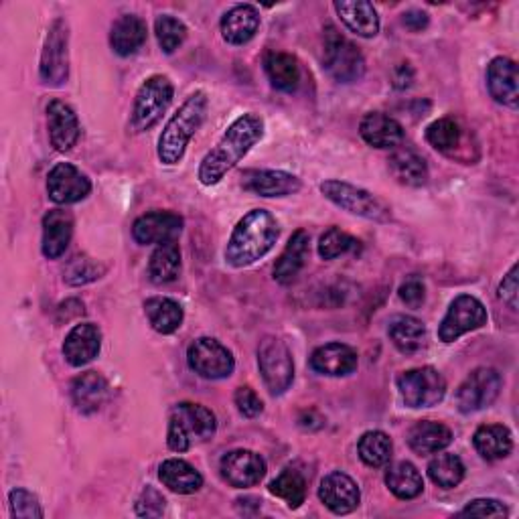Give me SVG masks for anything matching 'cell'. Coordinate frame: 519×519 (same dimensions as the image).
Returning <instances> with one entry per match:
<instances>
[{
    "instance_id": "obj_1",
    "label": "cell",
    "mask_w": 519,
    "mask_h": 519,
    "mask_svg": "<svg viewBox=\"0 0 519 519\" xmlns=\"http://www.w3.org/2000/svg\"><path fill=\"white\" fill-rule=\"evenodd\" d=\"M264 136V120L248 112L232 122L219 142L205 155L199 165V181L205 187L217 185L224 179Z\"/></svg>"
},
{
    "instance_id": "obj_2",
    "label": "cell",
    "mask_w": 519,
    "mask_h": 519,
    "mask_svg": "<svg viewBox=\"0 0 519 519\" xmlns=\"http://www.w3.org/2000/svg\"><path fill=\"white\" fill-rule=\"evenodd\" d=\"M280 236L278 221L266 209H252L234 228L226 246V262L234 268H246L262 260Z\"/></svg>"
},
{
    "instance_id": "obj_3",
    "label": "cell",
    "mask_w": 519,
    "mask_h": 519,
    "mask_svg": "<svg viewBox=\"0 0 519 519\" xmlns=\"http://www.w3.org/2000/svg\"><path fill=\"white\" fill-rule=\"evenodd\" d=\"M207 108H209L207 94L197 90L171 116V120L167 122L165 130L159 138V151L157 153H159V161L163 165L171 167V165L181 163V159L185 157L189 140L193 138V134L205 122Z\"/></svg>"
},
{
    "instance_id": "obj_4",
    "label": "cell",
    "mask_w": 519,
    "mask_h": 519,
    "mask_svg": "<svg viewBox=\"0 0 519 519\" xmlns=\"http://www.w3.org/2000/svg\"><path fill=\"white\" fill-rule=\"evenodd\" d=\"M217 430L215 414L201 406L191 402H181L173 408L169 418V432H167V444L175 453H185L191 449L193 442L209 440Z\"/></svg>"
},
{
    "instance_id": "obj_5",
    "label": "cell",
    "mask_w": 519,
    "mask_h": 519,
    "mask_svg": "<svg viewBox=\"0 0 519 519\" xmlns=\"http://www.w3.org/2000/svg\"><path fill=\"white\" fill-rule=\"evenodd\" d=\"M325 69L341 84H353L365 73V59L359 47L331 25L325 29Z\"/></svg>"
},
{
    "instance_id": "obj_6",
    "label": "cell",
    "mask_w": 519,
    "mask_h": 519,
    "mask_svg": "<svg viewBox=\"0 0 519 519\" xmlns=\"http://www.w3.org/2000/svg\"><path fill=\"white\" fill-rule=\"evenodd\" d=\"M321 193L337 207L353 215L365 217L369 221H380V224H384V221H390L392 217V211L384 201H380L374 193L355 187L351 183L331 179L321 185Z\"/></svg>"
},
{
    "instance_id": "obj_7",
    "label": "cell",
    "mask_w": 519,
    "mask_h": 519,
    "mask_svg": "<svg viewBox=\"0 0 519 519\" xmlns=\"http://www.w3.org/2000/svg\"><path fill=\"white\" fill-rule=\"evenodd\" d=\"M173 84L167 76L148 78L134 98L132 128L136 132L151 130L173 102Z\"/></svg>"
},
{
    "instance_id": "obj_8",
    "label": "cell",
    "mask_w": 519,
    "mask_h": 519,
    "mask_svg": "<svg viewBox=\"0 0 519 519\" xmlns=\"http://www.w3.org/2000/svg\"><path fill=\"white\" fill-rule=\"evenodd\" d=\"M396 384L408 408H432L447 394V382L430 365L408 369L398 376Z\"/></svg>"
},
{
    "instance_id": "obj_9",
    "label": "cell",
    "mask_w": 519,
    "mask_h": 519,
    "mask_svg": "<svg viewBox=\"0 0 519 519\" xmlns=\"http://www.w3.org/2000/svg\"><path fill=\"white\" fill-rule=\"evenodd\" d=\"M258 367L272 396L284 394L294 380L292 353L278 337H264L258 347Z\"/></svg>"
},
{
    "instance_id": "obj_10",
    "label": "cell",
    "mask_w": 519,
    "mask_h": 519,
    "mask_svg": "<svg viewBox=\"0 0 519 519\" xmlns=\"http://www.w3.org/2000/svg\"><path fill=\"white\" fill-rule=\"evenodd\" d=\"M187 361L193 372L205 380H226L236 369L232 351L211 337L195 339L189 345Z\"/></svg>"
},
{
    "instance_id": "obj_11",
    "label": "cell",
    "mask_w": 519,
    "mask_h": 519,
    "mask_svg": "<svg viewBox=\"0 0 519 519\" xmlns=\"http://www.w3.org/2000/svg\"><path fill=\"white\" fill-rule=\"evenodd\" d=\"M69 33L67 23L63 19H55L47 31L39 76L45 86L61 88L69 76Z\"/></svg>"
},
{
    "instance_id": "obj_12",
    "label": "cell",
    "mask_w": 519,
    "mask_h": 519,
    "mask_svg": "<svg viewBox=\"0 0 519 519\" xmlns=\"http://www.w3.org/2000/svg\"><path fill=\"white\" fill-rule=\"evenodd\" d=\"M487 319V311L479 299L471 294H461L451 303L447 315H444L438 327V339L442 343H453L459 337L485 327Z\"/></svg>"
},
{
    "instance_id": "obj_13",
    "label": "cell",
    "mask_w": 519,
    "mask_h": 519,
    "mask_svg": "<svg viewBox=\"0 0 519 519\" xmlns=\"http://www.w3.org/2000/svg\"><path fill=\"white\" fill-rule=\"evenodd\" d=\"M501 392V376L493 367H477L459 386L455 402L463 414H475L489 408Z\"/></svg>"
},
{
    "instance_id": "obj_14",
    "label": "cell",
    "mask_w": 519,
    "mask_h": 519,
    "mask_svg": "<svg viewBox=\"0 0 519 519\" xmlns=\"http://www.w3.org/2000/svg\"><path fill=\"white\" fill-rule=\"evenodd\" d=\"M183 232V217L173 211H151L140 215L132 226V238L140 246L177 242Z\"/></svg>"
},
{
    "instance_id": "obj_15",
    "label": "cell",
    "mask_w": 519,
    "mask_h": 519,
    "mask_svg": "<svg viewBox=\"0 0 519 519\" xmlns=\"http://www.w3.org/2000/svg\"><path fill=\"white\" fill-rule=\"evenodd\" d=\"M47 193L53 203L71 205L92 193V183L76 165L57 163L47 175Z\"/></svg>"
},
{
    "instance_id": "obj_16",
    "label": "cell",
    "mask_w": 519,
    "mask_h": 519,
    "mask_svg": "<svg viewBox=\"0 0 519 519\" xmlns=\"http://www.w3.org/2000/svg\"><path fill=\"white\" fill-rule=\"evenodd\" d=\"M219 469H221V477H224L232 487L246 489L258 485L264 479L266 461L254 451L238 449L221 459Z\"/></svg>"
},
{
    "instance_id": "obj_17",
    "label": "cell",
    "mask_w": 519,
    "mask_h": 519,
    "mask_svg": "<svg viewBox=\"0 0 519 519\" xmlns=\"http://www.w3.org/2000/svg\"><path fill=\"white\" fill-rule=\"evenodd\" d=\"M319 499L335 515H347L359 507L361 491L349 475L341 471H333L321 481Z\"/></svg>"
},
{
    "instance_id": "obj_18",
    "label": "cell",
    "mask_w": 519,
    "mask_h": 519,
    "mask_svg": "<svg viewBox=\"0 0 519 519\" xmlns=\"http://www.w3.org/2000/svg\"><path fill=\"white\" fill-rule=\"evenodd\" d=\"M487 88L495 102L517 108L519 104V73L509 57H495L487 67Z\"/></svg>"
},
{
    "instance_id": "obj_19",
    "label": "cell",
    "mask_w": 519,
    "mask_h": 519,
    "mask_svg": "<svg viewBox=\"0 0 519 519\" xmlns=\"http://www.w3.org/2000/svg\"><path fill=\"white\" fill-rule=\"evenodd\" d=\"M47 124H49V140L51 146L59 153L71 151L80 140V120L65 102L53 100L47 106Z\"/></svg>"
},
{
    "instance_id": "obj_20",
    "label": "cell",
    "mask_w": 519,
    "mask_h": 519,
    "mask_svg": "<svg viewBox=\"0 0 519 519\" xmlns=\"http://www.w3.org/2000/svg\"><path fill=\"white\" fill-rule=\"evenodd\" d=\"M102 349V333L94 323L73 327L63 341V357L73 367H84L98 357Z\"/></svg>"
},
{
    "instance_id": "obj_21",
    "label": "cell",
    "mask_w": 519,
    "mask_h": 519,
    "mask_svg": "<svg viewBox=\"0 0 519 519\" xmlns=\"http://www.w3.org/2000/svg\"><path fill=\"white\" fill-rule=\"evenodd\" d=\"M359 357L353 347L345 343H327L313 351L311 367L321 376L343 378L353 374L357 369Z\"/></svg>"
},
{
    "instance_id": "obj_22",
    "label": "cell",
    "mask_w": 519,
    "mask_h": 519,
    "mask_svg": "<svg viewBox=\"0 0 519 519\" xmlns=\"http://www.w3.org/2000/svg\"><path fill=\"white\" fill-rule=\"evenodd\" d=\"M242 187L260 197H288L299 193L303 183L286 171H246Z\"/></svg>"
},
{
    "instance_id": "obj_23",
    "label": "cell",
    "mask_w": 519,
    "mask_h": 519,
    "mask_svg": "<svg viewBox=\"0 0 519 519\" xmlns=\"http://www.w3.org/2000/svg\"><path fill=\"white\" fill-rule=\"evenodd\" d=\"M361 138L374 148H398L404 142V128L402 124L382 112H369L363 116L359 124Z\"/></svg>"
},
{
    "instance_id": "obj_24",
    "label": "cell",
    "mask_w": 519,
    "mask_h": 519,
    "mask_svg": "<svg viewBox=\"0 0 519 519\" xmlns=\"http://www.w3.org/2000/svg\"><path fill=\"white\" fill-rule=\"evenodd\" d=\"M333 7L343 25L357 37L372 39L380 33V17L372 3H365V0H337Z\"/></svg>"
},
{
    "instance_id": "obj_25",
    "label": "cell",
    "mask_w": 519,
    "mask_h": 519,
    "mask_svg": "<svg viewBox=\"0 0 519 519\" xmlns=\"http://www.w3.org/2000/svg\"><path fill=\"white\" fill-rule=\"evenodd\" d=\"M73 236V215L65 209H51L43 217V256L57 260L65 254Z\"/></svg>"
},
{
    "instance_id": "obj_26",
    "label": "cell",
    "mask_w": 519,
    "mask_h": 519,
    "mask_svg": "<svg viewBox=\"0 0 519 519\" xmlns=\"http://www.w3.org/2000/svg\"><path fill=\"white\" fill-rule=\"evenodd\" d=\"M260 29V13L252 5H236L221 19V37L230 45L250 43Z\"/></svg>"
},
{
    "instance_id": "obj_27",
    "label": "cell",
    "mask_w": 519,
    "mask_h": 519,
    "mask_svg": "<svg viewBox=\"0 0 519 519\" xmlns=\"http://www.w3.org/2000/svg\"><path fill=\"white\" fill-rule=\"evenodd\" d=\"M71 400L82 414L98 412L108 400V382L98 372H86L71 384Z\"/></svg>"
},
{
    "instance_id": "obj_28",
    "label": "cell",
    "mask_w": 519,
    "mask_h": 519,
    "mask_svg": "<svg viewBox=\"0 0 519 519\" xmlns=\"http://www.w3.org/2000/svg\"><path fill=\"white\" fill-rule=\"evenodd\" d=\"M453 442V432L449 426L432 420L416 422L408 432L410 449L418 455H436Z\"/></svg>"
},
{
    "instance_id": "obj_29",
    "label": "cell",
    "mask_w": 519,
    "mask_h": 519,
    "mask_svg": "<svg viewBox=\"0 0 519 519\" xmlns=\"http://www.w3.org/2000/svg\"><path fill=\"white\" fill-rule=\"evenodd\" d=\"M309 244H311V238L305 230L292 234V238L288 240L284 252L280 254V258L274 266L276 282L290 284L296 276H299V272L303 270L307 256H309Z\"/></svg>"
},
{
    "instance_id": "obj_30",
    "label": "cell",
    "mask_w": 519,
    "mask_h": 519,
    "mask_svg": "<svg viewBox=\"0 0 519 519\" xmlns=\"http://www.w3.org/2000/svg\"><path fill=\"white\" fill-rule=\"evenodd\" d=\"M148 37L146 23L136 15H122L110 31V45L120 57L134 55Z\"/></svg>"
},
{
    "instance_id": "obj_31",
    "label": "cell",
    "mask_w": 519,
    "mask_h": 519,
    "mask_svg": "<svg viewBox=\"0 0 519 519\" xmlns=\"http://www.w3.org/2000/svg\"><path fill=\"white\" fill-rule=\"evenodd\" d=\"M475 451L485 459V461H501L509 457L513 449V436L511 430L503 424H485L477 428L473 436Z\"/></svg>"
},
{
    "instance_id": "obj_32",
    "label": "cell",
    "mask_w": 519,
    "mask_h": 519,
    "mask_svg": "<svg viewBox=\"0 0 519 519\" xmlns=\"http://www.w3.org/2000/svg\"><path fill=\"white\" fill-rule=\"evenodd\" d=\"M264 69L270 84L280 92L292 94L301 84L299 61L288 53H280V51L268 53L264 59Z\"/></svg>"
},
{
    "instance_id": "obj_33",
    "label": "cell",
    "mask_w": 519,
    "mask_h": 519,
    "mask_svg": "<svg viewBox=\"0 0 519 519\" xmlns=\"http://www.w3.org/2000/svg\"><path fill=\"white\" fill-rule=\"evenodd\" d=\"M159 479L167 489L179 495H191L203 487L201 473L183 459H167L159 467Z\"/></svg>"
},
{
    "instance_id": "obj_34",
    "label": "cell",
    "mask_w": 519,
    "mask_h": 519,
    "mask_svg": "<svg viewBox=\"0 0 519 519\" xmlns=\"http://www.w3.org/2000/svg\"><path fill=\"white\" fill-rule=\"evenodd\" d=\"M144 313L151 327L161 335L175 333L185 319L183 307L177 301L167 299V296H153V299H148L144 303Z\"/></svg>"
},
{
    "instance_id": "obj_35",
    "label": "cell",
    "mask_w": 519,
    "mask_h": 519,
    "mask_svg": "<svg viewBox=\"0 0 519 519\" xmlns=\"http://www.w3.org/2000/svg\"><path fill=\"white\" fill-rule=\"evenodd\" d=\"M388 335L398 351L406 355L418 353L426 345V327L420 319L410 315H398L390 321Z\"/></svg>"
},
{
    "instance_id": "obj_36",
    "label": "cell",
    "mask_w": 519,
    "mask_h": 519,
    "mask_svg": "<svg viewBox=\"0 0 519 519\" xmlns=\"http://www.w3.org/2000/svg\"><path fill=\"white\" fill-rule=\"evenodd\" d=\"M390 171L398 183L408 187H422L428 181L426 161L412 148H396L390 157Z\"/></svg>"
},
{
    "instance_id": "obj_37",
    "label": "cell",
    "mask_w": 519,
    "mask_h": 519,
    "mask_svg": "<svg viewBox=\"0 0 519 519\" xmlns=\"http://www.w3.org/2000/svg\"><path fill=\"white\" fill-rule=\"evenodd\" d=\"M181 274V250L177 242L161 244L148 262V276L155 284L175 282Z\"/></svg>"
},
{
    "instance_id": "obj_38",
    "label": "cell",
    "mask_w": 519,
    "mask_h": 519,
    "mask_svg": "<svg viewBox=\"0 0 519 519\" xmlns=\"http://www.w3.org/2000/svg\"><path fill=\"white\" fill-rule=\"evenodd\" d=\"M357 453H359V459L367 467L380 469V467H386L390 463L392 453H394V444H392V438L386 432L369 430L359 438Z\"/></svg>"
},
{
    "instance_id": "obj_39",
    "label": "cell",
    "mask_w": 519,
    "mask_h": 519,
    "mask_svg": "<svg viewBox=\"0 0 519 519\" xmlns=\"http://www.w3.org/2000/svg\"><path fill=\"white\" fill-rule=\"evenodd\" d=\"M386 485L398 499L404 501L414 499L424 491V479L420 471L408 461H400L388 469Z\"/></svg>"
},
{
    "instance_id": "obj_40",
    "label": "cell",
    "mask_w": 519,
    "mask_h": 519,
    "mask_svg": "<svg viewBox=\"0 0 519 519\" xmlns=\"http://www.w3.org/2000/svg\"><path fill=\"white\" fill-rule=\"evenodd\" d=\"M426 140L438 153L453 157L463 142V128L453 118H440L426 128Z\"/></svg>"
},
{
    "instance_id": "obj_41",
    "label": "cell",
    "mask_w": 519,
    "mask_h": 519,
    "mask_svg": "<svg viewBox=\"0 0 519 519\" xmlns=\"http://www.w3.org/2000/svg\"><path fill=\"white\" fill-rule=\"evenodd\" d=\"M270 493L284 499L290 509H299L307 499V481L296 469H284L272 483Z\"/></svg>"
},
{
    "instance_id": "obj_42",
    "label": "cell",
    "mask_w": 519,
    "mask_h": 519,
    "mask_svg": "<svg viewBox=\"0 0 519 519\" xmlns=\"http://www.w3.org/2000/svg\"><path fill=\"white\" fill-rule=\"evenodd\" d=\"M428 477L442 489H453L465 479V465L457 455L442 453L428 463Z\"/></svg>"
},
{
    "instance_id": "obj_43",
    "label": "cell",
    "mask_w": 519,
    "mask_h": 519,
    "mask_svg": "<svg viewBox=\"0 0 519 519\" xmlns=\"http://www.w3.org/2000/svg\"><path fill=\"white\" fill-rule=\"evenodd\" d=\"M104 272H106V268L102 264H98L96 260H92L88 256H73L65 266L63 278L71 286H84V284H90V282L102 278Z\"/></svg>"
},
{
    "instance_id": "obj_44",
    "label": "cell",
    "mask_w": 519,
    "mask_h": 519,
    "mask_svg": "<svg viewBox=\"0 0 519 519\" xmlns=\"http://www.w3.org/2000/svg\"><path fill=\"white\" fill-rule=\"evenodd\" d=\"M155 33L161 49L167 55L175 53L187 39V27L183 25V21L175 19L173 15H161L155 23Z\"/></svg>"
},
{
    "instance_id": "obj_45",
    "label": "cell",
    "mask_w": 519,
    "mask_h": 519,
    "mask_svg": "<svg viewBox=\"0 0 519 519\" xmlns=\"http://www.w3.org/2000/svg\"><path fill=\"white\" fill-rule=\"evenodd\" d=\"M359 248V242L339 228H329L319 240V256L323 260H335Z\"/></svg>"
},
{
    "instance_id": "obj_46",
    "label": "cell",
    "mask_w": 519,
    "mask_h": 519,
    "mask_svg": "<svg viewBox=\"0 0 519 519\" xmlns=\"http://www.w3.org/2000/svg\"><path fill=\"white\" fill-rule=\"evenodd\" d=\"M9 503H11L13 517H19V519H41L43 517V509H41L37 495H33L27 489H13L9 495Z\"/></svg>"
},
{
    "instance_id": "obj_47",
    "label": "cell",
    "mask_w": 519,
    "mask_h": 519,
    "mask_svg": "<svg viewBox=\"0 0 519 519\" xmlns=\"http://www.w3.org/2000/svg\"><path fill=\"white\" fill-rule=\"evenodd\" d=\"M165 507L167 501L155 487L142 489L140 497L136 499V515L140 517H161L165 513Z\"/></svg>"
},
{
    "instance_id": "obj_48",
    "label": "cell",
    "mask_w": 519,
    "mask_h": 519,
    "mask_svg": "<svg viewBox=\"0 0 519 519\" xmlns=\"http://www.w3.org/2000/svg\"><path fill=\"white\" fill-rule=\"evenodd\" d=\"M461 515H475V517H507L509 509L497 499H473L461 511Z\"/></svg>"
},
{
    "instance_id": "obj_49",
    "label": "cell",
    "mask_w": 519,
    "mask_h": 519,
    "mask_svg": "<svg viewBox=\"0 0 519 519\" xmlns=\"http://www.w3.org/2000/svg\"><path fill=\"white\" fill-rule=\"evenodd\" d=\"M234 402H236L240 414L246 416V418H256L264 410V404H262L260 396L252 388H248V386H242V388L236 390Z\"/></svg>"
},
{
    "instance_id": "obj_50",
    "label": "cell",
    "mask_w": 519,
    "mask_h": 519,
    "mask_svg": "<svg viewBox=\"0 0 519 519\" xmlns=\"http://www.w3.org/2000/svg\"><path fill=\"white\" fill-rule=\"evenodd\" d=\"M398 294H400V299H402L404 305H408L410 309H418L426 299V286L420 278H408L400 286Z\"/></svg>"
},
{
    "instance_id": "obj_51",
    "label": "cell",
    "mask_w": 519,
    "mask_h": 519,
    "mask_svg": "<svg viewBox=\"0 0 519 519\" xmlns=\"http://www.w3.org/2000/svg\"><path fill=\"white\" fill-rule=\"evenodd\" d=\"M499 299L511 309L517 311V296H519V286H517V264L511 266V270L505 274V278L499 284Z\"/></svg>"
},
{
    "instance_id": "obj_52",
    "label": "cell",
    "mask_w": 519,
    "mask_h": 519,
    "mask_svg": "<svg viewBox=\"0 0 519 519\" xmlns=\"http://www.w3.org/2000/svg\"><path fill=\"white\" fill-rule=\"evenodd\" d=\"M412 82H414V69L410 67V63H400L394 69V86L398 90H406L412 86Z\"/></svg>"
},
{
    "instance_id": "obj_53",
    "label": "cell",
    "mask_w": 519,
    "mask_h": 519,
    "mask_svg": "<svg viewBox=\"0 0 519 519\" xmlns=\"http://www.w3.org/2000/svg\"><path fill=\"white\" fill-rule=\"evenodd\" d=\"M404 25L410 29V31H422L428 27V15L422 13V11H408L404 13Z\"/></svg>"
}]
</instances>
